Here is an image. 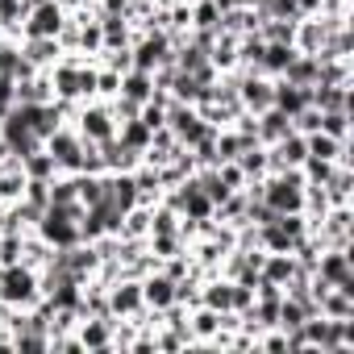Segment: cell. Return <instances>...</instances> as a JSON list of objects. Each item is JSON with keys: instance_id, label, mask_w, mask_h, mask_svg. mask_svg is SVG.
Masks as SVG:
<instances>
[{"instance_id": "obj_22", "label": "cell", "mask_w": 354, "mask_h": 354, "mask_svg": "<svg viewBox=\"0 0 354 354\" xmlns=\"http://www.w3.org/2000/svg\"><path fill=\"white\" fill-rule=\"evenodd\" d=\"M117 96H129V100L146 104V100L154 96V75H150V71H138V67H129V71L121 75V92H117Z\"/></svg>"}, {"instance_id": "obj_16", "label": "cell", "mask_w": 354, "mask_h": 354, "mask_svg": "<svg viewBox=\"0 0 354 354\" xmlns=\"http://www.w3.org/2000/svg\"><path fill=\"white\" fill-rule=\"evenodd\" d=\"M317 71H321L317 55H300V50H296L279 80H288V84H296V88H313V84H317Z\"/></svg>"}, {"instance_id": "obj_7", "label": "cell", "mask_w": 354, "mask_h": 354, "mask_svg": "<svg viewBox=\"0 0 354 354\" xmlns=\"http://www.w3.org/2000/svg\"><path fill=\"white\" fill-rule=\"evenodd\" d=\"M67 21V9H59L55 0H46V5L30 9L26 21H21V38H55Z\"/></svg>"}, {"instance_id": "obj_38", "label": "cell", "mask_w": 354, "mask_h": 354, "mask_svg": "<svg viewBox=\"0 0 354 354\" xmlns=\"http://www.w3.org/2000/svg\"><path fill=\"white\" fill-rule=\"evenodd\" d=\"M254 304V288L250 283H234V292H230V313H246Z\"/></svg>"}, {"instance_id": "obj_34", "label": "cell", "mask_w": 354, "mask_h": 354, "mask_svg": "<svg viewBox=\"0 0 354 354\" xmlns=\"http://www.w3.org/2000/svg\"><path fill=\"white\" fill-rule=\"evenodd\" d=\"M333 167H337V162H329V158H313V154H308V158L300 162V175H304V184H325L329 175H333Z\"/></svg>"}, {"instance_id": "obj_30", "label": "cell", "mask_w": 354, "mask_h": 354, "mask_svg": "<svg viewBox=\"0 0 354 354\" xmlns=\"http://www.w3.org/2000/svg\"><path fill=\"white\" fill-rule=\"evenodd\" d=\"M321 133L337 138V142H350V109H329L321 113Z\"/></svg>"}, {"instance_id": "obj_40", "label": "cell", "mask_w": 354, "mask_h": 354, "mask_svg": "<svg viewBox=\"0 0 354 354\" xmlns=\"http://www.w3.org/2000/svg\"><path fill=\"white\" fill-rule=\"evenodd\" d=\"M55 5H59V9H67V13H71V9H80V5H88V0H55Z\"/></svg>"}, {"instance_id": "obj_20", "label": "cell", "mask_w": 354, "mask_h": 354, "mask_svg": "<svg viewBox=\"0 0 354 354\" xmlns=\"http://www.w3.org/2000/svg\"><path fill=\"white\" fill-rule=\"evenodd\" d=\"M217 329H221V313H213V308H205V304H192V308H188V333L196 337V346H205Z\"/></svg>"}, {"instance_id": "obj_5", "label": "cell", "mask_w": 354, "mask_h": 354, "mask_svg": "<svg viewBox=\"0 0 354 354\" xmlns=\"http://www.w3.org/2000/svg\"><path fill=\"white\" fill-rule=\"evenodd\" d=\"M271 92H275V80H267L263 71H250V67H242V75H238V100H242V109L246 113H263V109H271Z\"/></svg>"}, {"instance_id": "obj_31", "label": "cell", "mask_w": 354, "mask_h": 354, "mask_svg": "<svg viewBox=\"0 0 354 354\" xmlns=\"http://www.w3.org/2000/svg\"><path fill=\"white\" fill-rule=\"evenodd\" d=\"M263 50H267V42L259 38V34H242L238 38V67H259V59H263Z\"/></svg>"}, {"instance_id": "obj_23", "label": "cell", "mask_w": 354, "mask_h": 354, "mask_svg": "<svg viewBox=\"0 0 354 354\" xmlns=\"http://www.w3.org/2000/svg\"><path fill=\"white\" fill-rule=\"evenodd\" d=\"M75 192H80V205H84V209L100 205V201L109 196V175H88V171H80V175H75Z\"/></svg>"}, {"instance_id": "obj_27", "label": "cell", "mask_w": 354, "mask_h": 354, "mask_svg": "<svg viewBox=\"0 0 354 354\" xmlns=\"http://www.w3.org/2000/svg\"><path fill=\"white\" fill-rule=\"evenodd\" d=\"M259 246L263 250H279V254H292L296 250V238L279 225V221H271V225H259Z\"/></svg>"}, {"instance_id": "obj_24", "label": "cell", "mask_w": 354, "mask_h": 354, "mask_svg": "<svg viewBox=\"0 0 354 354\" xmlns=\"http://www.w3.org/2000/svg\"><path fill=\"white\" fill-rule=\"evenodd\" d=\"M50 259H55V246H50V242H42V238L30 230V234L21 238V263H26L30 271H42Z\"/></svg>"}, {"instance_id": "obj_26", "label": "cell", "mask_w": 354, "mask_h": 354, "mask_svg": "<svg viewBox=\"0 0 354 354\" xmlns=\"http://www.w3.org/2000/svg\"><path fill=\"white\" fill-rule=\"evenodd\" d=\"M238 171L246 175V180H263V175H267V146H259V142H250L238 158Z\"/></svg>"}, {"instance_id": "obj_17", "label": "cell", "mask_w": 354, "mask_h": 354, "mask_svg": "<svg viewBox=\"0 0 354 354\" xmlns=\"http://www.w3.org/2000/svg\"><path fill=\"white\" fill-rule=\"evenodd\" d=\"M17 100L21 104H46V100H55L50 71H34L30 80H17Z\"/></svg>"}, {"instance_id": "obj_4", "label": "cell", "mask_w": 354, "mask_h": 354, "mask_svg": "<svg viewBox=\"0 0 354 354\" xmlns=\"http://www.w3.org/2000/svg\"><path fill=\"white\" fill-rule=\"evenodd\" d=\"M167 129L175 133V138H180L184 146H192L196 138H205L213 125L196 113V104H184V100H171L167 104Z\"/></svg>"}, {"instance_id": "obj_10", "label": "cell", "mask_w": 354, "mask_h": 354, "mask_svg": "<svg viewBox=\"0 0 354 354\" xmlns=\"http://www.w3.org/2000/svg\"><path fill=\"white\" fill-rule=\"evenodd\" d=\"M75 337L84 350H113V317H80Z\"/></svg>"}, {"instance_id": "obj_1", "label": "cell", "mask_w": 354, "mask_h": 354, "mask_svg": "<svg viewBox=\"0 0 354 354\" xmlns=\"http://www.w3.org/2000/svg\"><path fill=\"white\" fill-rule=\"evenodd\" d=\"M0 300H5V304H13V308H34V304L42 300L38 271H30L26 263L0 267Z\"/></svg>"}, {"instance_id": "obj_37", "label": "cell", "mask_w": 354, "mask_h": 354, "mask_svg": "<svg viewBox=\"0 0 354 354\" xmlns=\"http://www.w3.org/2000/svg\"><path fill=\"white\" fill-rule=\"evenodd\" d=\"M217 175H221V184L230 188V192H238V188H246V175L238 171V162L230 158V162H217Z\"/></svg>"}, {"instance_id": "obj_35", "label": "cell", "mask_w": 354, "mask_h": 354, "mask_svg": "<svg viewBox=\"0 0 354 354\" xmlns=\"http://www.w3.org/2000/svg\"><path fill=\"white\" fill-rule=\"evenodd\" d=\"M121 92V75L109 67H96V100H113Z\"/></svg>"}, {"instance_id": "obj_28", "label": "cell", "mask_w": 354, "mask_h": 354, "mask_svg": "<svg viewBox=\"0 0 354 354\" xmlns=\"http://www.w3.org/2000/svg\"><path fill=\"white\" fill-rule=\"evenodd\" d=\"M308 317H313V313H308V308H304L300 300H292V296L283 292V300H279V321H275V325H279L283 333H292V329H300V325H304Z\"/></svg>"}, {"instance_id": "obj_36", "label": "cell", "mask_w": 354, "mask_h": 354, "mask_svg": "<svg viewBox=\"0 0 354 354\" xmlns=\"http://www.w3.org/2000/svg\"><path fill=\"white\" fill-rule=\"evenodd\" d=\"M292 129H296V133H304V138H308V133H317V129H321V109L304 104V109L292 117Z\"/></svg>"}, {"instance_id": "obj_19", "label": "cell", "mask_w": 354, "mask_h": 354, "mask_svg": "<svg viewBox=\"0 0 354 354\" xmlns=\"http://www.w3.org/2000/svg\"><path fill=\"white\" fill-rule=\"evenodd\" d=\"M317 313L329 317V321H342V317H354V296L342 292V288H325L317 296Z\"/></svg>"}, {"instance_id": "obj_14", "label": "cell", "mask_w": 354, "mask_h": 354, "mask_svg": "<svg viewBox=\"0 0 354 354\" xmlns=\"http://www.w3.org/2000/svg\"><path fill=\"white\" fill-rule=\"evenodd\" d=\"M288 129H292V117H288V113H279L275 104H271V109H263V113L254 117V133H259V146H271V142H279Z\"/></svg>"}, {"instance_id": "obj_3", "label": "cell", "mask_w": 354, "mask_h": 354, "mask_svg": "<svg viewBox=\"0 0 354 354\" xmlns=\"http://www.w3.org/2000/svg\"><path fill=\"white\" fill-rule=\"evenodd\" d=\"M42 146H46V154L59 162V171H63V175H75V171L84 167V146H88V142L80 138V129H75L71 121H67V125H59Z\"/></svg>"}, {"instance_id": "obj_33", "label": "cell", "mask_w": 354, "mask_h": 354, "mask_svg": "<svg viewBox=\"0 0 354 354\" xmlns=\"http://www.w3.org/2000/svg\"><path fill=\"white\" fill-rule=\"evenodd\" d=\"M192 30H217L221 21V9H217V0H192Z\"/></svg>"}, {"instance_id": "obj_8", "label": "cell", "mask_w": 354, "mask_h": 354, "mask_svg": "<svg viewBox=\"0 0 354 354\" xmlns=\"http://www.w3.org/2000/svg\"><path fill=\"white\" fill-rule=\"evenodd\" d=\"M329 30H337V26H333V21H325L321 13H313V17H296V34H292V46H296L300 55H317V50L325 46Z\"/></svg>"}, {"instance_id": "obj_11", "label": "cell", "mask_w": 354, "mask_h": 354, "mask_svg": "<svg viewBox=\"0 0 354 354\" xmlns=\"http://www.w3.org/2000/svg\"><path fill=\"white\" fill-rule=\"evenodd\" d=\"M308 104L329 113V109H354V84H313Z\"/></svg>"}, {"instance_id": "obj_15", "label": "cell", "mask_w": 354, "mask_h": 354, "mask_svg": "<svg viewBox=\"0 0 354 354\" xmlns=\"http://www.w3.org/2000/svg\"><path fill=\"white\" fill-rule=\"evenodd\" d=\"M292 55H296V46H292V42H267V50H263V59H259V67H254V71H263L267 80H279V75H283V67L292 63Z\"/></svg>"}, {"instance_id": "obj_2", "label": "cell", "mask_w": 354, "mask_h": 354, "mask_svg": "<svg viewBox=\"0 0 354 354\" xmlns=\"http://www.w3.org/2000/svg\"><path fill=\"white\" fill-rule=\"evenodd\" d=\"M71 125L80 129V138H84V142H109V138L117 133V121H113L109 100H84V104L75 109Z\"/></svg>"}, {"instance_id": "obj_21", "label": "cell", "mask_w": 354, "mask_h": 354, "mask_svg": "<svg viewBox=\"0 0 354 354\" xmlns=\"http://www.w3.org/2000/svg\"><path fill=\"white\" fill-rule=\"evenodd\" d=\"M271 104L279 109V113H288V117H296L304 104H308V88H296V84H288V80H275V92H271Z\"/></svg>"}, {"instance_id": "obj_39", "label": "cell", "mask_w": 354, "mask_h": 354, "mask_svg": "<svg viewBox=\"0 0 354 354\" xmlns=\"http://www.w3.org/2000/svg\"><path fill=\"white\" fill-rule=\"evenodd\" d=\"M13 104H17V84L9 75H0V117H5Z\"/></svg>"}, {"instance_id": "obj_25", "label": "cell", "mask_w": 354, "mask_h": 354, "mask_svg": "<svg viewBox=\"0 0 354 354\" xmlns=\"http://www.w3.org/2000/svg\"><path fill=\"white\" fill-rule=\"evenodd\" d=\"M21 167H26V180H42V184H50L55 175H59V162L46 154V146H42V150H34V154H26V158H21Z\"/></svg>"}, {"instance_id": "obj_13", "label": "cell", "mask_w": 354, "mask_h": 354, "mask_svg": "<svg viewBox=\"0 0 354 354\" xmlns=\"http://www.w3.org/2000/svg\"><path fill=\"white\" fill-rule=\"evenodd\" d=\"M100 146V158H104V171L113 175V171H133L138 162H142V150H133V146H125L117 133L109 138V142H96Z\"/></svg>"}, {"instance_id": "obj_41", "label": "cell", "mask_w": 354, "mask_h": 354, "mask_svg": "<svg viewBox=\"0 0 354 354\" xmlns=\"http://www.w3.org/2000/svg\"><path fill=\"white\" fill-rule=\"evenodd\" d=\"M38 5H46V0H26V9H38Z\"/></svg>"}, {"instance_id": "obj_18", "label": "cell", "mask_w": 354, "mask_h": 354, "mask_svg": "<svg viewBox=\"0 0 354 354\" xmlns=\"http://www.w3.org/2000/svg\"><path fill=\"white\" fill-rule=\"evenodd\" d=\"M292 271H296V259L292 254H279V250H263V267H259V279H267V283H288L292 279Z\"/></svg>"}, {"instance_id": "obj_6", "label": "cell", "mask_w": 354, "mask_h": 354, "mask_svg": "<svg viewBox=\"0 0 354 354\" xmlns=\"http://www.w3.org/2000/svg\"><path fill=\"white\" fill-rule=\"evenodd\" d=\"M109 313L138 321V317L146 313V304H142V279H129V275L113 279V283H109Z\"/></svg>"}, {"instance_id": "obj_12", "label": "cell", "mask_w": 354, "mask_h": 354, "mask_svg": "<svg viewBox=\"0 0 354 354\" xmlns=\"http://www.w3.org/2000/svg\"><path fill=\"white\" fill-rule=\"evenodd\" d=\"M142 304L154 308V313H162L167 304H175V279H167L158 267L146 271V275H142Z\"/></svg>"}, {"instance_id": "obj_29", "label": "cell", "mask_w": 354, "mask_h": 354, "mask_svg": "<svg viewBox=\"0 0 354 354\" xmlns=\"http://www.w3.org/2000/svg\"><path fill=\"white\" fill-rule=\"evenodd\" d=\"M150 133H154V129H150L142 117H133V121H121V125H117V138H121L125 146H133V150H146V146H150Z\"/></svg>"}, {"instance_id": "obj_32", "label": "cell", "mask_w": 354, "mask_h": 354, "mask_svg": "<svg viewBox=\"0 0 354 354\" xmlns=\"http://www.w3.org/2000/svg\"><path fill=\"white\" fill-rule=\"evenodd\" d=\"M150 234V209L133 205L125 217H121V238H146Z\"/></svg>"}, {"instance_id": "obj_9", "label": "cell", "mask_w": 354, "mask_h": 354, "mask_svg": "<svg viewBox=\"0 0 354 354\" xmlns=\"http://www.w3.org/2000/svg\"><path fill=\"white\" fill-rule=\"evenodd\" d=\"M17 50H21V59H26L30 67H38V71H50V67L63 59L59 38H21V42H17Z\"/></svg>"}]
</instances>
